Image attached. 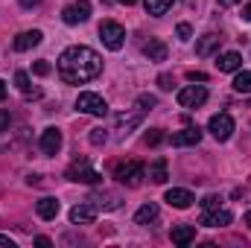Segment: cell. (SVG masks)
<instances>
[{
    "instance_id": "9a60e30c",
    "label": "cell",
    "mask_w": 251,
    "mask_h": 248,
    "mask_svg": "<svg viewBox=\"0 0 251 248\" xmlns=\"http://www.w3.org/2000/svg\"><path fill=\"white\" fill-rule=\"evenodd\" d=\"M94 219H97V207L94 204H76L70 210V222L73 225H91Z\"/></svg>"
},
{
    "instance_id": "d590c367",
    "label": "cell",
    "mask_w": 251,
    "mask_h": 248,
    "mask_svg": "<svg viewBox=\"0 0 251 248\" xmlns=\"http://www.w3.org/2000/svg\"><path fill=\"white\" fill-rule=\"evenodd\" d=\"M35 246H41V248H47V246H53V243H50V240H47V237H38V240H35Z\"/></svg>"
},
{
    "instance_id": "7bdbcfd3",
    "label": "cell",
    "mask_w": 251,
    "mask_h": 248,
    "mask_svg": "<svg viewBox=\"0 0 251 248\" xmlns=\"http://www.w3.org/2000/svg\"><path fill=\"white\" fill-rule=\"evenodd\" d=\"M246 225H249V228H251V210H249V213H246Z\"/></svg>"
},
{
    "instance_id": "6da1fadb",
    "label": "cell",
    "mask_w": 251,
    "mask_h": 248,
    "mask_svg": "<svg viewBox=\"0 0 251 248\" xmlns=\"http://www.w3.org/2000/svg\"><path fill=\"white\" fill-rule=\"evenodd\" d=\"M100 73H102V59L91 47L76 44V47H67L59 56V76L67 85H85V82L97 79Z\"/></svg>"
},
{
    "instance_id": "44dd1931",
    "label": "cell",
    "mask_w": 251,
    "mask_h": 248,
    "mask_svg": "<svg viewBox=\"0 0 251 248\" xmlns=\"http://www.w3.org/2000/svg\"><path fill=\"white\" fill-rule=\"evenodd\" d=\"M219 44H222V38H219L216 32H207L204 38H199V44H196V53H199V56H210V53H213Z\"/></svg>"
},
{
    "instance_id": "52a82bcc",
    "label": "cell",
    "mask_w": 251,
    "mask_h": 248,
    "mask_svg": "<svg viewBox=\"0 0 251 248\" xmlns=\"http://www.w3.org/2000/svg\"><path fill=\"white\" fill-rule=\"evenodd\" d=\"M204 102H207L204 85H187V88L178 91V105H181V108H199V105H204Z\"/></svg>"
},
{
    "instance_id": "4316f807",
    "label": "cell",
    "mask_w": 251,
    "mask_h": 248,
    "mask_svg": "<svg viewBox=\"0 0 251 248\" xmlns=\"http://www.w3.org/2000/svg\"><path fill=\"white\" fill-rule=\"evenodd\" d=\"M155 105H158V99H155L152 94H140V97H137V111H140V114H143V111H152Z\"/></svg>"
},
{
    "instance_id": "7c38bea8",
    "label": "cell",
    "mask_w": 251,
    "mask_h": 248,
    "mask_svg": "<svg viewBox=\"0 0 251 248\" xmlns=\"http://www.w3.org/2000/svg\"><path fill=\"white\" fill-rule=\"evenodd\" d=\"M62 149V131L59 128H44L41 131V152L44 155H56Z\"/></svg>"
},
{
    "instance_id": "484cf974",
    "label": "cell",
    "mask_w": 251,
    "mask_h": 248,
    "mask_svg": "<svg viewBox=\"0 0 251 248\" xmlns=\"http://www.w3.org/2000/svg\"><path fill=\"white\" fill-rule=\"evenodd\" d=\"M15 85H18V91H21V94H26V97H29V94H32V97H38V91H32L29 76H26L24 70H18V73H15Z\"/></svg>"
},
{
    "instance_id": "cb8c5ba5",
    "label": "cell",
    "mask_w": 251,
    "mask_h": 248,
    "mask_svg": "<svg viewBox=\"0 0 251 248\" xmlns=\"http://www.w3.org/2000/svg\"><path fill=\"white\" fill-rule=\"evenodd\" d=\"M143 6H146V12H149V15L161 18V15H167V12H170L173 0H143Z\"/></svg>"
},
{
    "instance_id": "7402d4cb",
    "label": "cell",
    "mask_w": 251,
    "mask_h": 248,
    "mask_svg": "<svg viewBox=\"0 0 251 248\" xmlns=\"http://www.w3.org/2000/svg\"><path fill=\"white\" fill-rule=\"evenodd\" d=\"M38 216L41 219H56L59 216V201L56 198H50V196H44V198H38Z\"/></svg>"
},
{
    "instance_id": "ac0fdd59",
    "label": "cell",
    "mask_w": 251,
    "mask_h": 248,
    "mask_svg": "<svg viewBox=\"0 0 251 248\" xmlns=\"http://www.w3.org/2000/svg\"><path fill=\"white\" fill-rule=\"evenodd\" d=\"M170 237H173V243H176V246L184 248V246H190V243L196 240V228H193V225H176Z\"/></svg>"
},
{
    "instance_id": "9c48e42d",
    "label": "cell",
    "mask_w": 251,
    "mask_h": 248,
    "mask_svg": "<svg viewBox=\"0 0 251 248\" xmlns=\"http://www.w3.org/2000/svg\"><path fill=\"white\" fill-rule=\"evenodd\" d=\"M231 222H234V216H231V210H225V207L204 210V216H201V225H204V228H225V225H231Z\"/></svg>"
},
{
    "instance_id": "30bf717a",
    "label": "cell",
    "mask_w": 251,
    "mask_h": 248,
    "mask_svg": "<svg viewBox=\"0 0 251 248\" xmlns=\"http://www.w3.org/2000/svg\"><path fill=\"white\" fill-rule=\"evenodd\" d=\"M164 201L170 204V207H178V210H187L190 204L196 201L193 198V193L190 190H181V187H173V190H167V196H164Z\"/></svg>"
},
{
    "instance_id": "ab89813d",
    "label": "cell",
    "mask_w": 251,
    "mask_h": 248,
    "mask_svg": "<svg viewBox=\"0 0 251 248\" xmlns=\"http://www.w3.org/2000/svg\"><path fill=\"white\" fill-rule=\"evenodd\" d=\"M0 99H6V82L0 79Z\"/></svg>"
},
{
    "instance_id": "8d00e7d4",
    "label": "cell",
    "mask_w": 251,
    "mask_h": 248,
    "mask_svg": "<svg viewBox=\"0 0 251 248\" xmlns=\"http://www.w3.org/2000/svg\"><path fill=\"white\" fill-rule=\"evenodd\" d=\"M0 246H9V248H15V240H9V237H3V234H0Z\"/></svg>"
},
{
    "instance_id": "e0dca14e",
    "label": "cell",
    "mask_w": 251,
    "mask_h": 248,
    "mask_svg": "<svg viewBox=\"0 0 251 248\" xmlns=\"http://www.w3.org/2000/svg\"><path fill=\"white\" fill-rule=\"evenodd\" d=\"M88 201L94 207H102V210H117L120 207V196H114V193H94Z\"/></svg>"
},
{
    "instance_id": "7a4b0ae2",
    "label": "cell",
    "mask_w": 251,
    "mask_h": 248,
    "mask_svg": "<svg viewBox=\"0 0 251 248\" xmlns=\"http://www.w3.org/2000/svg\"><path fill=\"white\" fill-rule=\"evenodd\" d=\"M67 181H76V184H100L102 181V175L85 161V158H79V161H73L70 167H67Z\"/></svg>"
},
{
    "instance_id": "f35d334b",
    "label": "cell",
    "mask_w": 251,
    "mask_h": 248,
    "mask_svg": "<svg viewBox=\"0 0 251 248\" xmlns=\"http://www.w3.org/2000/svg\"><path fill=\"white\" fill-rule=\"evenodd\" d=\"M237 3H240V0H219V6H222V9H228V6H237Z\"/></svg>"
},
{
    "instance_id": "d6986e66",
    "label": "cell",
    "mask_w": 251,
    "mask_h": 248,
    "mask_svg": "<svg viewBox=\"0 0 251 248\" xmlns=\"http://www.w3.org/2000/svg\"><path fill=\"white\" fill-rule=\"evenodd\" d=\"M146 178L152 181V184H164L170 175H167V161L164 158H158L155 164H149V170H146Z\"/></svg>"
},
{
    "instance_id": "836d02e7",
    "label": "cell",
    "mask_w": 251,
    "mask_h": 248,
    "mask_svg": "<svg viewBox=\"0 0 251 248\" xmlns=\"http://www.w3.org/2000/svg\"><path fill=\"white\" fill-rule=\"evenodd\" d=\"M176 32H178V38H181V41H187L190 35H193V29H190V24H178V29H176Z\"/></svg>"
},
{
    "instance_id": "3957f363",
    "label": "cell",
    "mask_w": 251,
    "mask_h": 248,
    "mask_svg": "<svg viewBox=\"0 0 251 248\" xmlns=\"http://www.w3.org/2000/svg\"><path fill=\"white\" fill-rule=\"evenodd\" d=\"M114 175H117V181L126 184V187H140V181L146 178V167H143L140 161H123V164H117Z\"/></svg>"
},
{
    "instance_id": "b9f144b4",
    "label": "cell",
    "mask_w": 251,
    "mask_h": 248,
    "mask_svg": "<svg viewBox=\"0 0 251 248\" xmlns=\"http://www.w3.org/2000/svg\"><path fill=\"white\" fill-rule=\"evenodd\" d=\"M120 3H123V6H134V3H137V0H120Z\"/></svg>"
},
{
    "instance_id": "74e56055",
    "label": "cell",
    "mask_w": 251,
    "mask_h": 248,
    "mask_svg": "<svg viewBox=\"0 0 251 248\" xmlns=\"http://www.w3.org/2000/svg\"><path fill=\"white\" fill-rule=\"evenodd\" d=\"M38 3H41V0H21V6H24V9H29V6H38Z\"/></svg>"
},
{
    "instance_id": "4fadbf2b",
    "label": "cell",
    "mask_w": 251,
    "mask_h": 248,
    "mask_svg": "<svg viewBox=\"0 0 251 248\" xmlns=\"http://www.w3.org/2000/svg\"><path fill=\"white\" fill-rule=\"evenodd\" d=\"M170 140H173V146H196V143L201 140V128H199V125H187V128L176 131Z\"/></svg>"
},
{
    "instance_id": "1f68e13d",
    "label": "cell",
    "mask_w": 251,
    "mask_h": 248,
    "mask_svg": "<svg viewBox=\"0 0 251 248\" xmlns=\"http://www.w3.org/2000/svg\"><path fill=\"white\" fill-rule=\"evenodd\" d=\"M32 73H35V76H47V73H50V64L47 62H35L32 64Z\"/></svg>"
},
{
    "instance_id": "f1b7e54d",
    "label": "cell",
    "mask_w": 251,
    "mask_h": 248,
    "mask_svg": "<svg viewBox=\"0 0 251 248\" xmlns=\"http://www.w3.org/2000/svg\"><path fill=\"white\" fill-rule=\"evenodd\" d=\"M161 140H164V131H161V128H149V131H146V137H143V143H146V146H158Z\"/></svg>"
},
{
    "instance_id": "d4e9b609",
    "label": "cell",
    "mask_w": 251,
    "mask_h": 248,
    "mask_svg": "<svg viewBox=\"0 0 251 248\" xmlns=\"http://www.w3.org/2000/svg\"><path fill=\"white\" fill-rule=\"evenodd\" d=\"M234 91H237V94H251V70H237V76H234Z\"/></svg>"
},
{
    "instance_id": "2e32d148",
    "label": "cell",
    "mask_w": 251,
    "mask_h": 248,
    "mask_svg": "<svg viewBox=\"0 0 251 248\" xmlns=\"http://www.w3.org/2000/svg\"><path fill=\"white\" fill-rule=\"evenodd\" d=\"M216 67H219L222 73H237V70L243 67V56L234 53V50H231V53H222V56L216 59Z\"/></svg>"
},
{
    "instance_id": "ffe728a7",
    "label": "cell",
    "mask_w": 251,
    "mask_h": 248,
    "mask_svg": "<svg viewBox=\"0 0 251 248\" xmlns=\"http://www.w3.org/2000/svg\"><path fill=\"white\" fill-rule=\"evenodd\" d=\"M114 123H117V131H120V134H131V128H137V123H140V111L117 114V117H114Z\"/></svg>"
},
{
    "instance_id": "60d3db41",
    "label": "cell",
    "mask_w": 251,
    "mask_h": 248,
    "mask_svg": "<svg viewBox=\"0 0 251 248\" xmlns=\"http://www.w3.org/2000/svg\"><path fill=\"white\" fill-rule=\"evenodd\" d=\"M243 18H246V21H251V3L246 6V9H243Z\"/></svg>"
},
{
    "instance_id": "8992f818",
    "label": "cell",
    "mask_w": 251,
    "mask_h": 248,
    "mask_svg": "<svg viewBox=\"0 0 251 248\" xmlns=\"http://www.w3.org/2000/svg\"><path fill=\"white\" fill-rule=\"evenodd\" d=\"M207 131H210L219 143H225V140L234 134V117H231V114H225V111H222V114H213V117H210V123H207Z\"/></svg>"
},
{
    "instance_id": "83f0119b",
    "label": "cell",
    "mask_w": 251,
    "mask_h": 248,
    "mask_svg": "<svg viewBox=\"0 0 251 248\" xmlns=\"http://www.w3.org/2000/svg\"><path fill=\"white\" fill-rule=\"evenodd\" d=\"M88 140H91V146H105V140H108V134H105V128H91V134H88Z\"/></svg>"
},
{
    "instance_id": "5bb4252c",
    "label": "cell",
    "mask_w": 251,
    "mask_h": 248,
    "mask_svg": "<svg viewBox=\"0 0 251 248\" xmlns=\"http://www.w3.org/2000/svg\"><path fill=\"white\" fill-rule=\"evenodd\" d=\"M143 56H146L149 62H167V44H164L161 38H149V41L143 44Z\"/></svg>"
},
{
    "instance_id": "e575fe53",
    "label": "cell",
    "mask_w": 251,
    "mask_h": 248,
    "mask_svg": "<svg viewBox=\"0 0 251 248\" xmlns=\"http://www.w3.org/2000/svg\"><path fill=\"white\" fill-rule=\"evenodd\" d=\"M187 79L190 82H207V73H201V70H190Z\"/></svg>"
},
{
    "instance_id": "277c9868",
    "label": "cell",
    "mask_w": 251,
    "mask_h": 248,
    "mask_svg": "<svg viewBox=\"0 0 251 248\" xmlns=\"http://www.w3.org/2000/svg\"><path fill=\"white\" fill-rule=\"evenodd\" d=\"M76 108H79L82 114H94V117H105V114H108V102H105L100 94H91V91L79 94Z\"/></svg>"
},
{
    "instance_id": "5b68a950",
    "label": "cell",
    "mask_w": 251,
    "mask_h": 248,
    "mask_svg": "<svg viewBox=\"0 0 251 248\" xmlns=\"http://www.w3.org/2000/svg\"><path fill=\"white\" fill-rule=\"evenodd\" d=\"M100 38L108 50H120L126 41V29L117 24V21H102L100 24Z\"/></svg>"
},
{
    "instance_id": "8fae6325",
    "label": "cell",
    "mask_w": 251,
    "mask_h": 248,
    "mask_svg": "<svg viewBox=\"0 0 251 248\" xmlns=\"http://www.w3.org/2000/svg\"><path fill=\"white\" fill-rule=\"evenodd\" d=\"M41 32L38 29H26V32H21V35H15V41H12V47L18 50V53H24V50H32V47H38L41 44Z\"/></svg>"
},
{
    "instance_id": "603a6c76",
    "label": "cell",
    "mask_w": 251,
    "mask_h": 248,
    "mask_svg": "<svg viewBox=\"0 0 251 248\" xmlns=\"http://www.w3.org/2000/svg\"><path fill=\"white\" fill-rule=\"evenodd\" d=\"M155 219H158V204H155V201H146V204L134 213V222H137V225H149V222H155Z\"/></svg>"
},
{
    "instance_id": "4dcf8cb0",
    "label": "cell",
    "mask_w": 251,
    "mask_h": 248,
    "mask_svg": "<svg viewBox=\"0 0 251 248\" xmlns=\"http://www.w3.org/2000/svg\"><path fill=\"white\" fill-rule=\"evenodd\" d=\"M9 125H12V114L6 108H0V131H9Z\"/></svg>"
},
{
    "instance_id": "f546056e",
    "label": "cell",
    "mask_w": 251,
    "mask_h": 248,
    "mask_svg": "<svg viewBox=\"0 0 251 248\" xmlns=\"http://www.w3.org/2000/svg\"><path fill=\"white\" fill-rule=\"evenodd\" d=\"M204 210H213V207H222V196H216V193H210V196H204L201 201H199Z\"/></svg>"
},
{
    "instance_id": "ba28073f",
    "label": "cell",
    "mask_w": 251,
    "mask_h": 248,
    "mask_svg": "<svg viewBox=\"0 0 251 248\" xmlns=\"http://www.w3.org/2000/svg\"><path fill=\"white\" fill-rule=\"evenodd\" d=\"M62 18H64V24H70V26H73V24L88 21V18H91V3H88V0H76V3L64 6Z\"/></svg>"
},
{
    "instance_id": "d6a6232c",
    "label": "cell",
    "mask_w": 251,
    "mask_h": 248,
    "mask_svg": "<svg viewBox=\"0 0 251 248\" xmlns=\"http://www.w3.org/2000/svg\"><path fill=\"white\" fill-rule=\"evenodd\" d=\"M158 85H161V91H170V88H173V76H170V73H161V76H158Z\"/></svg>"
}]
</instances>
